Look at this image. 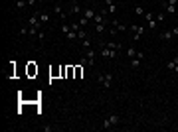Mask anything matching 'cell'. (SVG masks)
Returning <instances> with one entry per match:
<instances>
[{
    "label": "cell",
    "instance_id": "cell-7",
    "mask_svg": "<svg viewBox=\"0 0 178 132\" xmlns=\"http://www.w3.org/2000/svg\"><path fill=\"white\" fill-rule=\"evenodd\" d=\"M131 32H135V34H133V40L137 42V40L146 32V28H145V26H135V24H131Z\"/></svg>",
    "mask_w": 178,
    "mask_h": 132
},
{
    "label": "cell",
    "instance_id": "cell-30",
    "mask_svg": "<svg viewBox=\"0 0 178 132\" xmlns=\"http://www.w3.org/2000/svg\"><path fill=\"white\" fill-rule=\"evenodd\" d=\"M172 32H174V36H178V28H172Z\"/></svg>",
    "mask_w": 178,
    "mask_h": 132
},
{
    "label": "cell",
    "instance_id": "cell-17",
    "mask_svg": "<svg viewBox=\"0 0 178 132\" xmlns=\"http://www.w3.org/2000/svg\"><path fill=\"white\" fill-rule=\"evenodd\" d=\"M36 14H38V18H40L42 24H48L50 22V14H48V12H36Z\"/></svg>",
    "mask_w": 178,
    "mask_h": 132
},
{
    "label": "cell",
    "instance_id": "cell-9",
    "mask_svg": "<svg viewBox=\"0 0 178 132\" xmlns=\"http://www.w3.org/2000/svg\"><path fill=\"white\" fill-rule=\"evenodd\" d=\"M109 26H111V30H117V32H125L127 28H129V26H125L123 22H119V20H111Z\"/></svg>",
    "mask_w": 178,
    "mask_h": 132
},
{
    "label": "cell",
    "instance_id": "cell-8",
    "mask_svg": "<svg viewBox=\"0 0 178 132\" xmlns=\"http://www.w3.org/2000/svg\"><path fill=\"white\" fill-rule=\"evenodd\" d=\"M28 26H36V28H40V30H44V24L40 22L38 14H32V16L28 18Z\"/></svg>",
    "mask_w": 178,
    "mask_h": 132
},
{
    "label": "cell",
    "instance_id": "cell-21",
    "mask_svg": "<svg viewBox=\"0 0 178 132\" xmlns=\"http://www.w3.org/2000/svg\"><path fill=\"white\" fill-rule=\"evenodd\" d=\"M26 6H28L26 0H16V8H18V10H24Z\"/></svg>",
    "mask_w": 178,
    "mask_h": 132
},
{
    "label": "cell",
    "instance_id": "cell-11",
    "mask_svg": "<svg viewBox=\"0 0 178 132\" xmlns=\"http://www.w3.org/2000/svg\"><path fill=\"white\" fill-rule=\"evenodd\" d=\"M145 18H146V22H148V28H150V30H154V28L158 26V22H156V16H154V14L146 12V14H145Z\"/></svg>",
    "mask_w": 178,
    "mask_h": 132
},
{
    "label": "cell",
    "instance_id": "cell-23",
    "mask_svg": "<svg viewBox=\"0 0 178 132\" xmlns=\"http://www.w3.org/2000/svg\"><path fill=\"white\" fill-rule=\"evenodd\" d=\"M77 38H79V40H85V38H87V32H85V28H81V30L77 32Z\"/></svg>",
    "mask_w": 178,
    "mask_h": 132
},
{
    "label": "cell",
    "instance_id": "cell-24",
    "mask_svg": "<svg viewBox=\"0 0 178 132\" xmlns=\"http://www.w3.org/2000/svg\"><path fill=\"white\" fill-rule=\"evenodd\" d=\"M127 55H129L131 59H133V57L137 55V49H135V47H129V49H127Z\"/></svg>",
    "mask_w": 178,
    "mask_h": 132
},
{
    "label": "cell",
    "instance_id": "cell-12",
    "mask_svg": "<svg viewBox=\"0 0 178 132\" xmlns=\"http://www.w3.org/2000/svg\"><path fill=\"white\" fill-rule=\"evenodd\" d=\"M101 55L107 57V59H111V57H117V49H111V47H101Z\"/></svg>",
    "mask_w": 178,
    "mask_h": 132
},
{
    "label": "cell",
    "instance_id": "cell-28",
    "mask_svg": "<svg viewBox=\"0 0 178 132\" xmlns=\"http://www.w3.org/2000/svg\"><path fill=\"white\" fill-rule=\"evenodd\" d=\"M79 24H81V28H87L89 20H87V18H81V20H79Z\"/></svg>",
    "mask_w": 178,
    "mask_h": 132
},
{
    "label": "cell",
    "instance_id": "cell-13",
    "mask_svg": "<svg viewBox=\"0 0 178 132\" xmlns=\"http://www.w3.org/2000/svg\"><path fill=\"white\" fill-rule=\"evenodd\" d=\"M69 14H83V10H81V6H79V2H77V0H71Z\"/></svg>",
    "mask_w": 178,
    "mask_h": 132
},
{
    "label": "cell",
    "instance_id": "cell-15",
    "mask_svg": "<svg viewBox=\"0 0 178 132\" xmlns=\"http://www.w3.org/2000/svg\"><path fill=\"white\" fill-rule=\"evenodd\" d=\"M99 45H101V47H103V45H105V47H111V49H117V51H119V47H121V43H119V42H107V43L99 42Z\"/></svg>",
    "mask_w": 178,
    "mask_h": 132
},
{
    "label": "cell",
    "instance_id": "cell-25",
    "mask_svg": "<svg viewBox=\"0 0 178 132\" xmlns=\"http://www.w3.org/2000/svg\"><path fill=\"white\" fill-rule=\"evenodd\" d=\"M71 30H73V32H79V30H81V24H79V22L71 24Z\"/></svg>",
    "mask_w": 178,
    "mask_h": 132
},
{
    "label": "cell",
    "instance_id": "cell-26",
    "mask_svg": "<svg viewBox=\"0 0 178 132\" xmlns=\"http://www.w3.org/2000/svg\"><path fill=\"white\" fill-rule=\"evenodd\" d=\"M154 16H156V22H158V24L164 22V12H160V14H154Z\"/></svg>",
    "mask_w": 178,
    "mask_h": 132
},
{
    "label": "cell",
    "instance_id": "cell-4",
    "mask_svg": "<svg viewBox=\"0 0 178 132\" xmlns=\"http://www.w3.org/2000/svg\"><path fill=\"white\" fill-rule=\"evenodd\" d=\"M93 63H95V49L89 47L87 49V57H83V59H81V65H89V67H93Z\"/></svg>",
    "mask_w": 178,
    "mask_h": 132
},
{
    "label": "cell",
    "instance_id": "cell-27",
    "mask_svg": "<svg viewBox=\"0 0 178 132\" xmlns=\"http://www.w3.org/2000/svg\"><path fill=\"white\" fill-rule=\"evenodd\" d=\"M81 42H83V47H91V40H89V38H85V40H81Z\"/></svg>",
    "mask_w": 178,
    "mask_h": 132
},
{
    "label": "cell",
    "instance_id": "cell-14",
    "mask_svg": "<svg viewBox=\"0 0 178 132\" xmlns=\"http://www.w3.org/2000/svg\"><path fill=\"white\" fill-rule=\"evenodd\" d=\"M95 14H97V12L93 10V8H85V10H83V18H87V20H93Z\"/></svg>",
    "mask_w": 178,
    "mask_h": 132
},
{
    "label": "cell",
    "instance_id": "cell-29",
    "mask_svg": "<svg viewBox=\"0 0 178 132\" xmlns=\"http://www.w3.org/2000/svg\"><path fill=\"white\" fill-rule=\"evenodd\" d=\"M28 2V6H36V0H26Z\"/></svg>",
    "mask_w": 178,
    "mask_h": 132
},
{
    "label": "cell",
    "instance_id": "cell-2",
    "mask_svg": "<svg viewBox=\"0 0 178 132\" xmlns=\"http://www.w3.org/2000/svg\"><path fill=\"white\" fill-rule=\"evenodd\" d=\"M54 14H56L57 18L61 20V22H65V16H69V12H65V10H63L61 2H59V0H57V2H56V6H54Z\"/></svg>",
    "mask_w": 178,
    "mask_h": 132
},
{
    "label": "cell",
    "instance_id": "cell-31",
    "mask_svg": "<svg viewBox=\"0 0 178 132\" xmlns=\"http://www.w3.org/2000/svg\"><path fill=\"white\" fill-rule=\"evenodd\" d=\"M174 128H176V130H178V124H176V126H174Z\"/></svg>",
    "mask_w": 178,
    "mask_h": 132
},
{
    "label": "cell",
    "instance_id": "cell-3",
    "mask_svg": "<svg viewBox=\"0 0 178 132\" xmlns=\"http://www.w3.org/2000/svg\"><path fill=\"white\" fill-rule=\"evenodd\" d=\"M97 81H99L105 89H109V87H111V83H113V75H111V73H101V75L97 77Z\"/></svg>",
    "mask_w": 178,
    "mask_h": 132
},
{
    "label": "cell",
    "instance_id": "cell-5",
    "mask_svg": "<svg viewBox=\"0 0 178 132\" xmlns=\"http://www.w3.org/2000/svg\"><path fill=\"white\" fill-rule=\"evenodd\" d=\"M143 59H145V51H137V55L131 59V67L139 69V67H141V63H143Z\"/></svg>",
    "mask_w": 178,
    "mask_h": 132
},
{
    "label": "cell",
    "instance_id": "cell-6",
    "mask_svg": "<svg viewBox=\"0 0 178 132\" xmlns=\"http://www.w3.org/2000/svg\"><path fill=\"white\" fill-rule=\"evenodd\" d=\"M176 2L178 0H166V2H162V10H166V14H176Z\"/></svg>",
    "mask_w": 178,
    "mask_h": 132
},
{
    "label": "cell",
    "instance_id": "cell-16",
    "mask_svg": "<svg viewBox=\"0 0 178 132\" xmlns=\"http://www.w3.org/2000/svg\"><path fill=\"white\" fill-rule=\"evenodd\" d=\"M107 2V10H109V14H115L117 12V4H115V0H105Z\"/></svg>",
    "mask_w": 178,
    "mask_h": 132
},
{
    "label": "cell",
    "instance_id": "cell-1",
    "mask_svg": "<svg viewBox=\"0 0 178 132\" xmlns=\"http://www.w3.org/2000/svg\"><path fill=\"white\" fill-rule=\"evenodd\" d=\"M119 120H121V118H119V114H109V116L103 120L101 128H103V130H109V128H113V126H117Z\"/></svg>",
    "mask_w": 178,
    "mask_h": 132
},
{
    "label": "cell",
    "instance_id": "cell-10",
    "mask_svg": "<svg viewBox=\"0 0 178 132\" xmlns=\"http://www.w3.org/2000/svg\"><path fill=\"white\" fill-rule=\"evenodd\" d=\"M166 69H168V71H172V73H176V75H178V55H176V57H172V59H170V61H168V63H166Z\"/></svg>",
    "mask_w": 178,
    "mask_h": 132
},
{
    "label": "cell",
    "instance_id": "cell-20",
    "mask_svg": "<svg viewBox=\"0 0 178 132\" xmlns=\"http://www.w3.org/2000/svg\"><path fill=\"white\" fill-rule=\"evenodd\" d=\"M135 14H137V16H145L146 12H145V8H143L141 4H137V6H135Z\"/></svg>",
    "mask_w": 178,
    "mask_h": 132
},
{
    "label": "cell",
    "instance_id": "cell-18",
    "mask_svg": "<svg viewBox=\"0 0 178 132\" xmlns=\"http://www.w3.org/2000/svg\"><path fill=\"white\" fill-rule=\"evenodd\" d=\"M172 38H174V32L172 30H166V32L160 34V40H164V42H168V40H172Z\"/></svg>",
    "mask_w": 178,
    "mask_h": 132
},
{
    "label": "cell",
    "instance_id": "cell-19",
    "mask_svg": "<svg viewBox=\"0 0 178 132\" xmlns=\"http://www.w3.org/2000/svg\"><path fill=\"white\" fill-rule=\"evenodd\" d=\"M40 32H42V30H40V28H36V26H30V28H28V36H30V38H36Z\"/></svg>",
    "mask_w": 178,
    "mask_h": 132
},
{
    "label": "cell",
    "instance_id": "cell-22",
    "mask_svg": "<svg viewBox=\"0 0 178 132\" xmlns=\"http://www.w3.org/2000/svg\"><path fill=\"white\" fill-rule=\"evenodd\" d=\"M65 36H67V40H77V32H73V30H69Z\"/></svg>",
    "mask_w": 178,
    "mask_h": 132
}]
</instances>
